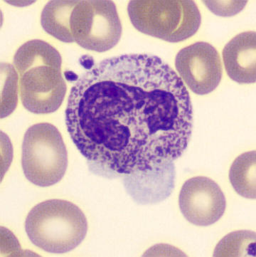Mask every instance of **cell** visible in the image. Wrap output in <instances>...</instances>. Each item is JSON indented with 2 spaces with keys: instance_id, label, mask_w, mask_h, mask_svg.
I'll return each mask as SVG.
<instances>
[{
  "instance_id": "5b68a950",
  "label": "cell",
  "mask_w": 256,
  "mask_h": 257,
  "mask_svg": "<svg viewBox=\"0 0 256 257\" xmlns=\"http://www.w3.org/2000/svg\"><path fill=\"white\" fill-rule=\"evenodd\" d=\"M22 165L29 181L42 188L60 182L68 167V154L59 130L50 123L32 125L24 137Z\"/></svg>"
},
{
  "instance_id": "277c9868",
  "label": "cell",
  "mask_w": 256,
  "mask_h": 257,
  "mask_svg": "<svg viewBox=\"0 0 256 257\" xmlns=\"http://www.w3.org/2000/svg\"><path fill=\"white\" fill-rule=\"evenodd\" d=\"M128 11L137 30L172 43L192 37L201 25L199 8L191 0H133Z\"/></svg>"
},
{
  "instance_id": "4fadbf2b",
  "label": "cell",
  "mask_w": 256,
  "mask_h": 257,
  "mask_svg": "<svg viewBox=\"0 0 256 257\" xmlns=\"http://www.w3.org/2000/svg\"><path fill=\"white\" fill-rule=\"evenodd\" d=\"M212 13L218 16L232 17L240 13L247 1H203Z\"/></svg>"
},
{
  "instance_id": "6da1fadb",
  "label": "cell",
  "mask_w": 256,
  "mask_h": 257,
  "mask_svg": "<svg viewBox=\"0 0 256 257\" xmlns=\"http://www.w3.org/2000/svg\"><path fill=\"white\" fill-rule=\"evenodd\" d=\"M66 123L86 159L120 174L146 173L185 151L192 104L182 80L160 58L125 54L98 63L76 81Z\"/></svg>"
},
{
  "instance_id": "ba28073f",
  "label": "cell",
  "mask_w": 256,
  "mask_h": 257,
  "mask_svg": "<svg viewBox=\"0 0 256 257\" xmlns=\"http://www.w3.org/2000/svg\"><path fill=\"white\" fill-rule=\"evenodd\" d=\"M179 205L188 222L207 227L221 219L226 201L218 184L207 177L197 176L189 179L183 185Z\"/></svg>"
},
{
  "instance_id": "9c48e42d",
  "label": "cell",
  "mask_w": 256,
  "mask_h": 257,
  "mask_svg": "<svg viewBox=\"0 0 256 257\" xmlns=\"http://www.w3.org/2000/svg\"><path fill=\"white\" fill-rule=\"evenodd\" d=\"M223 59L228 76L238 83H254L256 81V34H239L225 46Z\"/></svg>"
},
{
  "instance_id": "7a4b0ae2",
  "label": "cell",
  "mask_w": 256,
  "mask_h": 257,
  "mask_svg": "<svg viewBox=\"0 0 256 257\" xmlns=\"http://www.w3.org/2000/svg\"><path fill=\"white\" fill-rule=\"evenodd\" d=\"M62 62L57 49L44 41H29L17 51L14 64L20 75L22 102L29 111L52 113L62 105L67 88Z\"/></svg>"
},
{
  "instance_id": "52a82bcc",
  "label": "cell",
  "mask_w": 256,
  "mask_h": 257,
  "mask_svg": "<svg viewBox=\"0 0 256 257\" xmlns=\"http://www.w3.org/2000/svg\"><path fill=\"white\" fill-rule=\"evenodd\" d=\"M175 66L181 80L196 94H208L221 82V57L207 42H196L181 49L176 56Z\"/></svg>"
},
{
  "instance_id": "8fae6325",
  "label": "cell",
  "mask_w": 256,
  "mask_h": 257,
  "mask_svg": "<svg viewBox=\"0 0 256 257\" xmlns=\"http://www.w3.org/2000/svg\"><path fill=\"white\" fill-rule=\"evenodd\" d=\"M255 151L239 156L230 168L229 180L235 191L247 199H255Z\"/></svg>"
},
{
  "instance_id": "8992f818",
  "label": "cell",
  "mask_w": 256,
  "mask_h": 257,
  "mask_svg": "<svg viewBox=\"0 0 256 257\" xmlns=\"http://www.w3.org/2000/svg\"><path fill=\"white\" fill-rule=\"evenodd\" d=\"M71 40L83 48L97 52L110 50L118 43L122 25L115 5L110 0H83L71 12Z\"/></svg>"
},
{
  "instance_id": "3957f363",
  "label": "cell",
  "mask_w": 256,
  "mask_h": 257,
  "mask_svg": "<svg viewBox=\"0 0 256 257\" xmlns=\"http://www.w3.org/2000/svg\"><path fill=\"white\" fill-rule=\"evenodd\" d=\"M25 230L37 247L49 253H64L84 241L88 222L78 206L69 201L52 199L31 209L25 221Z\"/></svg>"
},
{
  "instance_id": "30bf717a",
  "label": "cell",
  "mask_w": 256,
  "mask_h": 257,
  "mask_svg": "<svg viewBox=\"0 0 256 257\" xmlns=\"http://www.w3.org/2000/svg\"><path fill=\"white\" fill-rule=\"evenodd\" d=\"M76 0H53L45 7L41 22L44 30L63 42L71 43L69 21Z\"/></svg>"
},
{
  "instance_id": "7c38bea8",
  "label": "cell",
  "mask_w": 256,
  "mask_h": 257,
  "mask_svg": "<svg viewBox=\"0 0 256 257\" xmlns=\"http://www.w3.org/2000/svg\"><path fill=\"white\" fill-rule=\"evenodd\" d=\"M255 233L250 231H234L218 243L214 256H255Z\"/></svg>"
}]
</instances>
